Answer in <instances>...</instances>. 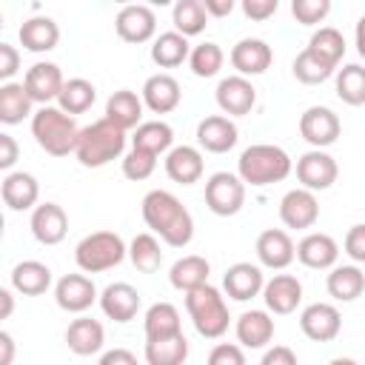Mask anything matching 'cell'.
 <instances>
[{"label": "cell", "mask_w": 365, "mask_h": 365, "mask_svg": "<svg viewBox=\"0 0 365 365\" xmlns=\"http://www.w3.org/2000/svg\"><path fill=\"white\" fill-rule=\"evenodd\" d=\"M14 359V339L9 331H0V365H11Z\"/></svg>", "instance_id": "6f0895ef"}, {"label": "cell", "mask_w": 365, "mask_h": 365, "mask_svg": "<svg viewBox=\"0 0 365 365\" xmlns=\"http://www.w3.org/2000/svg\"><path fill=\"white\" fill-rule=\"evenodd\" d=\"M345 254L354 262H365V222L351 225V231L345 234Z\"/></svg>", "instance_id": "681fc988"}, {"label": "cell", "mask_w": 365, "mask_h": 365, "mask_svg": "<svg viewBox=\"0 0 365 365\" xmlns=\"http://www.w3.org/2000/svg\"><path fill=\"white\" fill-rule=\"evenodd\" d=\"M14 311V297L9 288H0V319H9Z\"/></svg>", "instance_id": "680465c9"}, {"label": "cell", "mask_w": 365, "mask_h": 365, "mask_svg": "<svg viewBox=\"0 0 365 365\" xmlns=\"http://www.w3.org/2000/svg\"><path fill=\"white\" fill-rule=\"evenodd\" d=\"M202 6L208 11V17H225L234 11V0H205Z\"/></svg>", "instance_id": "9f6ffc18"}, {"label": "cell", "mask_w": 365, "mask_h": 365, "mask_svg": "<svg viewBox=\"0 0 365 365\" xmlns=\"http://www.w3.org/2000/svg\"><path fill=\"white\" fill-rule=\"evenodd\" d=\"M208 274H211L208 259L200 257V254H188V257H182V259H177V262L171 265L168 279H171V285H174L177 291H185V294H188V291H194V288L208 285Z\"/></svg>", "instance_id": "4dcf8cb0"}, {"label": "cell", "mask_w": 365, "mask_h": 365, "mask_svg": "<svg viewBox=\"0 0 365 365\" xmlns=\"http://www.w3.org/2000/svg\"><path fill=\"white\" fill-rule=\"evenodd\" d=\"M125 148V131L117 128L111 120H94L91 125L80 128V140H77V160L86 168H100L111 160H117Z\"/></svg>", "instance_id": "277c9868"}, {"label": "cell", "mask_w": 365, "mask_h": 365, "mask_svg": "<svg viewBox=\"0 0 365 365\" xmlns=\"http://www.w3.org/2000/svg\"><path fill=\"white\" fill-rule=\"evenodd\" d=\"M336 257H339L336 240L328 237V234H322V231L305 234V237L299 240V245H297V259H299L305 268H317V271L334 268Z\"/></svg>", "instance_id": "44dd1931"}, {"label": "cell", "mask_w": 365, "mask_h": 365, "mask_svg": "<svg viewBox=\"0 0 365 365\" xmlns=\"http://www.w3.org/2000/svg\"><path fill=\"white\" fill-rule=\"evenodd\" d=\"M354 34H356V51H359V57L365 60V14L356 20V31H354Z\"/></svg>", "instance_id": "91938a15"}, {"label": "cell", "mask_w": 365, "mask_h": 365, "mask_svg": "<svg viewBox=\"0 0 365 365\" xmlns=\"http://www.w3.org/2000/svg\"><path fill=\"white\" fill-rule=\"evenodd\" d=\"M114 29H117L120 40H125V43H145L157 31V17H154V11L148 6L131 3V6H123L117 11Z\"/></svg>", "instance_id": "30bf717a"}, {"label": "cell", "mask_w": 365, "mask_h": 365, "mask_svg": "<svg viewBox=\"0 0 365 365\" xmlns=\"http://www.w3.org/2000/svg\"><path fill=\"white\" fill-rule=\"evenodd\" d=\"M222 48L217 43H200L191 48V57H188V66L197 77H214L220 68H222Z\"/></svg>", "instance_id": "ee69618b"}, {"label": "cell", "mask_w": 365, "mask_h": 365, "mask_svg": "<svg viewBox=\"0 0 365 365\" xmlns=\"http://www.w3.org/2000/svg\"><path fill=\"white\" fill-rule=\"evenodd\" d=\"M237 171H240L242 182L257 185V188L259 185H271V182H282L291 174V157L279 145L257 143V145H248L240 154Z\"/></svg>", "instance_id": "3957f363"}, {"label": "cell", "mask_w": 365, "mask_h": 365, "mask_svg": "<svg viewBox=\"0 0 365 365\" xmlns=\"http://www.w3.org/2000/svg\"><path fill=\"white\" fill-rule=\"evenodd\" d=\"M100 308L114 322H128L140 311V291L128 282H111L100 294Z\"/></svg>", "instance_id": "ac0fdd59"}, {"label": "cell", "mask_w": 365, "mask_h": 365, "mask_svg": "<svg viewBox=\"0 0 365 365\" xmlns=\"http://www.w3.org/2000/svg\"><path fill=\"white\" fill-rule=\"evenodd\" d=\"M222 288L231 299L237 302H248L254 297H259V291L265 288V279H262V271L251 262H234L225 277H222Z\"/></svg>", "instance_id": "ffe728a7"}, {"label": "cell", "mask_w": 365, "mask_h": 365, "mask_svg": "<svg viewBox=\"0 0 365 365\" xmlns=\"http://www.w3.org/2000/svg\"><path fill=\"white\" fill-rule=\"evenodd\" d=\"M128 257H131L134 268L143 274H154L163 265V251H160V242L154 234H137L128 245Z\"/></svg>", "instance_id": "7bdbcfd3"}, {"label": "cell", "mask_w": 365, "mask_h": 365, "mask_svg": "<svg viewBox=\"0 0 365 365\" xmlns=\"http://www.w3.org/2000/svg\"><path fill=\"white\" fill-rule=\"evenodd\" d=\"M257 257L265 268H288L297 257V245L294 240L282 231V228H265L259 237H257Z\"/></svg>", "instance_id": "2e32d148"}, {"label": "cell", "mask_w": 365, "mask_h": 365, "mask_svg": "<svg viewBox=\"0 0 365 365\" xmlns=\"http://www.w3.org/2000/svg\"><path fill=\"white\" fill-rule=\"evenodd\" d=\"M17 154H20V148H17L14 137L11 134H0V168L3 171H9L17 163Z\"/></svg>", "instance_id": "db71d44e"}, {"label": "cell", "mask_w": 365, "mask_h": 365, "mask_svg": "<svg viewBox=\"0 0 365 365\" xmlns=\"http://www.w3.org/2000/svg\"><path fill=\"white\" fill-rule=\"evenodd\" d=\"M339 131H342L339 117L331 108H325V106H311L299 117V134H302V140L311 143L319 151L325 145H334L336 137H339Z\"/></svg>", "instance_id": "ba28073f"}, {"label": "cell", "mask_w": 365, "mask_h": 365, "mask_svg": "<svg viewBox=\"0 0 365 365\" xmlns=\"http://www.w3.org/2000/svg\"><path fill=\"white\" fill-rule=\"evenodd\" d=\"M294 77L299 80V83H305V86H317V83H325L334 71H336V66L334 63H328L325 57H319L317 51H311V48H302L297 57H294Z\"/></svg>", "instance_id": "60d3db41"}, {"label": "cell", "mask_w": 365, "mask_h": 365, "mask_svg": "<svg viewBox=\"0 0 365 365\" xmlns=\"http://www.w3.org/2000/svg\"><path fill=\"white\" fill-rule=\"evenodd\" d=\"M182 100V91H180V83L171 77V74H151L145 83H143V103L154 111V114H168L180 106Z\"/></svg>", "instance_id": "cb8c5ba5"}, {"label": "cell", "mask_w": 365, "mask_h": 365, "mask_svg": "<svg viewBox=\"0 0 365 365\" xmlns=\"http://www.w3.org/2000/svg\"><path fill=\"white\" fill-rule=\"evenodd\" d=\"M328 365H356L354 359H348V356H336V359H331Z\"/></svg>", "instance_id": "94428289"}, {"label": "cell", "mask_w": 365, "mask_h": 365, "mask_svg": "<svg viewBox=\"0 0 365 365\" xmlns=\"http://www.w3.org/2000/svg\"><path fill=\"white\" fill-rule=\"evenodd\" d=\"M171 143H174V131L168 123L163 120H148V123H140L134 128V137H131V148H140V151H148L154 157H160L163 151H171Z\"/></svg>", "instance_id": "d6a6232c"}, {"label": "cell", "mask_w": 365, "mask_h": 365, "mask_svg": "<svg viewBox=\"0 0 365 365\" xmlns=\"http://www.w3.org/2000/svg\"><path fill=\"white\" fill-rule=\"evenodd\" d=\"M262 299H265V308L268 311H274V314H291V311H297V305L302 299V285L291 274H274L265 282V288H262Z\"/></svg>", "instance_id": "7402d4cb"}, {"label": "cell", "mask_w": 365, "mask_h": 365, "mask_svg": "<svg viewBox=\"0 0 365 365\" xmlns=\"http://www.w3.org/2000/svg\"><path fill=\"white\" fill-rule=\"evenodd\" d=\"M103 342H106V331H103V325H100L97 319H91V317H80V319H74V322L66 328V345H68V351H74L77 356H91V354H97V351L103 348Z\"/></svg>", "instance_id": "4316f807"}, {"label": "cell", "mask_w": 365, "mask_h": 365, "mask_svg": "<svg viewBox=\"0 0 365 365\" xmlns=\"http://www.w3.org/2000/svg\"><path fill=\"white\" fill-rule=\"evenodd\" d=\"M143 220L154 234H160L163 242L174 248L188 245L194 237V220L171 191H163V188L148 191L143 197Z\"/></svg>", "instance_id": "6da1fadb"}, {"label": "cell", "mask_w": 365, "mask_h": 365, "mask_svg": "<svg viewBox=\"0 0 365 365\" xmlns=\"http://www.w3.org/2000/svg\"><path fill=\"white\" fill-rule=\"evenodd\" d=\"M336 160L319 148L314 151H305L299 160H297V180L302 182V188L308 191H325L336 182Z\"/></svg>", "instance_id": "9c48e42d"}, {"label": "cell", "mask_w": 365, "mask_h": 365, "mask_svg": "<svg viewBox=\"0 0 365 365\" xmlns=\"http://www.w3.org/2000/svg\"><path fill=\"white\" fill-rule=\"evenodd\" d=\"M299 328L314 342H331L342 328V317L331 302H314L299 314Z\"/></svg>", "instance_id": "7c38bea8"}, {"label": "cell", "mask_w": 365, "mask_h": 365, "mask_svg": "<svg viewBox=\"0 0 365 365\" xmlns=\"http://www.w3.org/2000/svg\"><path fill=\"white\" fill-rule=\"evenodd\" d=\"M154 168H157V157L148 154V151L131 148V151L123 157V174H125L128 180H134V182L148 180V177L154 174Z\"/></svg>", "instance_id": "bcb514c9"}, {"label": "cell", "mask_w": 365, "mask_h": 365, "mask_svg": "<svg viewBox=\"0 0 365 365\" xmlns=\"http://www.w3.org/2000/svg\"><path fill=\"white\" fill-rule=\"evenodd\" d=\"M31 97L23 83H3L0 86V123L17 125L31 114Z\"/></svg>", "instance_id": "836d02e7"}, {"label": "cell", "mask_w": 365, "mask_h": 365, "mask_svg": "<svg viewBox=\"0 0 365 365\" xmlns=\"http://www.w3.org/2000/svg\"><path fill=\"white\" fill-rule=\"evenodd\" d=\"M185 359H188V339L182 334L145 342V362L148 365H182Z\"/></svg>", "instance_id": "d590c367"}, {"label": "cell", "mask_w": 365, "mask_h": 365, "mask_svg": "<svg viewBox=\"0 0 365 365\" xmlns=\"http://www.w3.org/2000/svg\"><path fill=\"white\" fill-rule=\"evenodd\" d=\"M279 220L288 228H311L319 220V202L314 197V191L308 188H291L282 200H279Z\"/></svg>", "instance_id": "8fae6325"}, {"label": "cell", "mask_w": 365, "mask_h": 365, "mask_svg": "<svg viewBox=\"0 0 365 365\" xmlns=\"http://www.w3.org/2000/svg\"><path fill=\"white\" fill-rule=\"evenodd\" d=\"M60 40V29L51 17H31L20 26V43L23 48L40 54V51H51Z\"/></svg>", "instance_id": "1f68e13d"}, {"label": "cell", "mask_w": 365, "mask_h": 365, "mask_svg": "<svg viewBox=\"0 0 365 365\" xmlns=\"http://www.w3.org/2000/svg\"><path fill=\"white\" fill-rule=\"evenodd\" d=\"M205 365H245V354L234 342H220V345L211 348Z\"/></svg>", "instance_id": "c3c4849f"}, {"label": "cell", "mask_w": 365, "mask_h": 365, "mask_svg": "<svg viewBox=\"0 0 365 365\" xmlns=\"http://www.w3.org/2000/svg\"><path fill=\"white\" fill-rule=\"evenodd\" d=\"M17 68H20V54H17V48L9 46V43H0V80H3V83H11V77L17 74Z\"/></svg>", "instance_id": "816d5d0a"}, {"label": "cell", "mask_w": 365, "mask_h": 365, "mask_svg": "<svg viewBox=\"0 0 365 365\" xmlns=\"http://www.w3.org/2000/svg\"><path fill=\"white\" fill-rule=\"evenodd\" d=\"M97 365H137V356L128 351V348H111L100 356Z\"/></svg>", "instance_id": "11a10c76"}, {"label": "cell", "mask_w": 365, "mask_h": 365, "mask_svg": "<svg viewBox=\"0 0 365 365\" xmlns=\"http://www.w3.org/2000/svg\"><path fill=\"white\" fill-rule=\"evenodd\" d=\"M125 254H128V248H125L120 234H114V231H94V234H88V237H83L77 242L74 262L86 274H100V271H108V268L120 265Z\"/></svg>", "instance_id": "8992f818"}, {"label": "cell", "mask_w": 365, "mask_h": 365, "mask_svg": "<svg viewBox=\"0 0 365 365\" xmlns=\"http://www.w3.org/2000/svg\"><path fill=\"white\" fill-rule=\"evenodd\" d=\"M54 299L68 314H83L97 299V288L86 274H66L54 285Z\"/></svg>", "instance_id": "4fadbf2b"}, {"label": "cell", "mask_w": 365, "mask_h": 365, "mask_svg": "<svg viewBox=\"0 0 365 365\" xmlns=\"http://www.w3.org/2000/svg\"><path fill=\"white\" fill-rule=\"evenodd\" d=\"M331 11V3L328 0H294L291 3V14L297 17V23L302 26H314V23H322Z\"/></svg>", "instance_id": "7dc6e473"}, {"label": "cell", "mask_w": 365, "mask_h": 365, "mask_svg": "<svg viewBox=\"0 0 365 365\" xmlns=\"http://www.w3.org/2000/svg\"><path fill=\"white\" fill-rule=\"evenodd\" d=\"M185 308H188V317H191V322H194L200 336L217 339V336H222L228 331L231 314H228L225 297L214 285H202V288L188 291L185 294Z\"/></svg>", "instance_id": "5b68a950"}, {"label": "cell", "mask_w": 365, "mask_h": 365, "mask_svg": "<svg viewBox=\"0 0 365 365\" xmlns=\"http://www.w3.org/2000/svg\"><path fill=\"white\" fill-rule=\"evenodd\" d=\"M143 97H137L131 88H120L108 97L106 103V120H111L117 128L128 131V128H137L140 120H143Z\"/></svg>", "instance_id": "83f0119b"}, {"label": "cell", "mask_w": 365, "mask_h": 365, "mask_svg": "<svg viewBox=\"0 0 365 365\" xmlns=\"http://www.w3.org/2000/svg\"><path fill=\"white\" fill-rule=\"evenodd\" d=\"M259 365H297V354L288 345H274L262 354Z\"/></svg>", "instance_id": "f5cc1de1"}, {"label": "cell", "mask_w": 365, "mask_h": 365, "mask_svg": "<svg viewBox=\"0 0 365 365\" xmlns=\"http://www.w3.org/2000/svg\"><path fill=\"white\" fill-rule=\"evenodd\" d=\"M237 339L242 348H265L274 339V319L268 311H242L237 319Z\"/></svg>", "instance_id": "f1b7e54d"}, {"label": "cell", "mask_w": 365, "mask_h": 365, "mask_svg": "<svg viewBox=\"0 0 365 365\" xmlns=\"http://www.w3.org/2000/svg\"><path fill=\"white\" fill-rule=\"evenodd\" d=\"M23 86H26V91H29V97H31L34 103L48 106L51 100L60 97L66 80H63V71H60L54 63H34V66L26 71Z\"/></svg>", "instance_id": "9a60e30c"}, {"label": "cell", "mask_w": 365, "mask_h": 365, "mask_svg": "<svg viewBox=\"0 0 365 365\" xmlns=\"http://www.w3.org/2000/svg\"><path fill=\"white\" fill-rule=\"evenodd\" d=\"M279 0H242V14L248 20H268L271 14H277Z\"/></svg>", "instance_id": "f907efd6"}, {"label": "cell", "mask_w": 365, "mask_h": 365, "mask_svg": "<svg viewBox=\"0 0 365 365\" xmlns=\"http://www.w3.org/2000/svg\"><path fill=\"white\" fill-rule=\"evenodd\" d=\"M325 288H328V294L334 299L351 302L365 291V274L356 265H336V268H331Z\"/></svg>", "instance_id": "e575fe53"}, {"label": "cell", "mask_w": 365, "mask_h": 365, "mask_svg": "<svg viewBox=\"0 0 365 365\" xmlns=\"http://www.w3.org/2000/svg\"><path fill=\"white\" fill-rule=\"evenodd\" d=\"M308 48H311V51H317L319 57H325L328 63H334V66H336V63L342 60V54H345V37H342L336 29L325 26V29H319V31H314V34H311Z\"/></svg>", "instance_id": "f6af8a7d"}, {"label": "cell", "mask_w": 365, "mask_h": 365, "mask_svg": "<svg viewBox=\"0 0 365 365\" xmlns=\"http://www.w3.org/2000/svg\"><path fill=\"white\" fill-rule=\"evenodd\" d=\"M94 100H97L94 83H88L83 77H71V80H66V86L57 97V108H63L66 114H83L94 106Z\"/></svg>", "instance_id": "74e56055"}, {"label": "cell", "mask_w": 365, "mask_h": 365, "mask_svg": "<svg viewBox=\"0 0 365 365\" xmlns=\"http://www.w3.org/2000/svg\"><path fill=\"white\" fill-rule=\"evenodd\" d=\"M48 285H51V268L37 259H23L11 268V288L20 291L23 297L46 294Z\"/></svg>", "instance_id": "f546056e"}, {"label": "cell", "mask_w": 365, "mask_h": 365, "mask_svg": "<svg viewBox=\"0 0 365 365\" xmlns=\"http://www.w3.org/2000/svg\"><path fill=\"white\" fill-rule=\"evenodd\" d=\"M0 194H3V202L11 211H26V208H37L34 202L40 197V185H37L34 174H29V171H11V174L3 177Z\"/></svg>", "instance_id": "d4e9b609"}, {"label": "cell", "mask_w": 365, "mask_h": 365, "mask_svg": "<svg viewBox=\"0 0 365 365\" xmlns=\"http://www.w3.org/2000/svg\"><path fill=\"white\" fill-rule=\"evenodd\" d=\"M197 143L211 154H225L237 145V125L222 114H211V117L200 120Z\"/></svg>", "instance_id": "603a6c76"}, {"label": "cell", "mask_w": 365, "mask_h": 365, "mask_svg": "<svg viewBox=\"0 0 365 365\" xmlns=\"http://www.w3.org/2000/svg\"><path fill=\"white\" fill-rule=\"evenodd\" d=\"M254 103H257V88L245 77L234 74V77L220 80V86H217V106H220L222 114L245 117L254 108Z\"/></svg>", "instance_id": "5bb4252c"}, {"label": "cell", "mask_w": 365, "mask_h": 365, "mask_svg": "<svg viewBox=\"0 0 365 365\" xmlns=\"http://www.w3.org/2000/svg\"><path fill=\"white\" fill-rule=\"evenodd\" d=\"M31 137L37 140V145H40L46 154H51V157H66V154L77 151L80 128H77L74 117L66 114L63 108L43 106L40 111L31 114Z\"/></svg>", "instance_id": "7a4b0ae2"}, {"label": "cell", "mask_w": 365, "mask_h": 365, "mask_svg": "<svg viewBox=\"0 0 365 365\" xmlns=\"http://www.w3.org/2000/svg\"><path fill=\"white\" fill-rule=\"evenodd\" d=\"M171 20H174V31H180L182 37H194L208 26V11L202 0H177Z\"/></svg>", "instance_id": "ab89813d"}, {"label": "cell", "mask_w": 365, "mask_h": 365, "mask_svg": "<svg viewBox=\"0 0 365 365\" xmlns=\"http://www.w3.org/2000/svg\"><path fill=\"white\" fill-rule=\"evenodd\" d=\"M336 97L348 106H365V66L348 63L336 71Z\"/></svg>", "instance_id": "b9f144b4"}, {"label": "cell", "mask_w": 365, "mask_h": 365, "mask_svg": "<svg viewBox=\"0 0 365 365\" xmlns=\"http://www.w3.org/2000/svg\"><path fill=\"white\" fill-rule=\"evenodd\" d=\"M274 60V51L265 40L259 37H245L240 40L234 48H231V66L240 71V77H248V74H262L268 71Z\"/></svg>", "instance_id": "d6986e66"}, {"label": "cell", "mask_w": 365, "mask_h": 365, "mask_svg": "<svg viewBox=\"0 0 365 365\" xmlns=\"http://www.w3.org/2000/svg\"><path fill=\"white\" fill-rule=\"evenodd\" d=\"M180 331V311L171 302H154L145 311V339H163L174 336Z\"/></svg>", "instance_id": "f35d334b"}, {"label": "cell", "mask_w": 365, "mask_h": 365, "mask_svg": "<svg viewBox=\"0 0 365 365\" xmlns=\"http://www.w3.org/2000/svg\"><path fill=\"white\" fill-rule=\"evenodd\" d=\"M191 57V48H188V37H182L180 31H165L154 40L151 46V60L160 66V68H174L180 66L182 60Z\"/></svg>", "instance_id": "8d00e7d4"}, {"label": "cell", "mask_w": 365, "mask_h": 365, "mask_svg": "<svg viewBox=\"0 0 365 365\" xmlns=\"http://www.w3.org/2000/svg\"><path fill=\"white\" fill-rule=\"evenodd\" d=\"M165 174L180 185L197 182L202 177V154L194 145H174L165 154Z\"/></svg>", "instance_id": "484cf974"}, {"label": "cell", "mask_w": 365, "mask_h": 365, "mask_svg": "<svg viewBox=\"0 0 365 365\" xmlns=\"http://www.w3.org/2000/svg\"><path fill=\"white\" fill-rule=\"evenodd\" d=\"M245 202V182L240 174L231 171H217L205 182V205L217 217H234Z\"/></svg>", "instance_id": "52a82bcc"}, {"label": "cell", "mask_w": 365, "mask_h": 365, "mask_svg": "<svg viewBox=\"0 0 365 365\" xmlns=\"http://www.w3.org/2000/svg\"><path fill=\"white\" fill-rule=\"evenodd\" d=\"M31 234L43 245H57L68 234V217L57 202H43L31 211Z\"/></svg>", "instance_id": "e0dca14e"}]
</instances>
